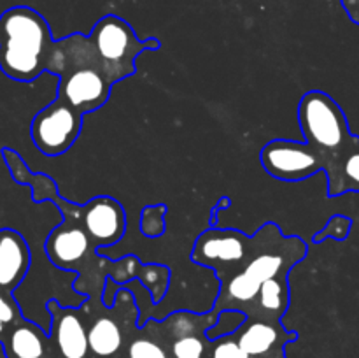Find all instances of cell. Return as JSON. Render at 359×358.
<instances>
[{
	"label": "cell",
	"instance_id": "cell-1",
	"mask_svg": "<svg viewBox=\"0 0 359 358\" xmlns=\"http://www.w3.org/2000/svg\"><path fill=\"white\" fill-rule=\"evenodd\" d=\"M2 158L6 160L14 181L30 186L32 199L35 202L51 200L56 202L60 213L63 214L62 225L49 232L44 249L53 265L77 272V279L74 283V290L77 293L88 295L93 302H102L109 277L119 284L139 279L151 293V300L160 304L170 284V270L167 267L158 263L146 265L133 255L119 260H111L100 255L81 223V206L60 199L53 179L44 174H32L23 158L14 150L2 147Z\"/></svg>",
	"mask_w": 359,
	"mask_h": 358
},
{
	"label": "cell",
	"instance_id": "cell-2",
	"mask_svg": "<svg viewBox=\"0 0 359 358\" xmlns=\"http://www.w3.org/2000/svg\"><path fill=\"white\" fill-rule=\"evenodd\" d=\"M309 246L300 237H286L276 223H265L252 235V248L241 269L230 279L219 283V293L212 311H226L248 316L255 307L256 297L265 281L290 274L305 258Z\"/></svg>",
	"mask_w": 359,
	"mask_h": 358
},
{
	"label": "cell",
	"instance_id": "cell-3",
	"mask_svg": "<svg viewBox=\"0 0 359 358\" xmlns=\"http://www.w3.org/2000/svg\"><path fill=\"white\" fill-rule=\"evenodd\" d=\"M48 72L60 79L58 97L83 114L100 109L114 86L90 37L79 32L56 41Z\"/></svg>",
	"mask_w": 359,
	"mask_h": 358
},
{
	"label": "cell",
	"instance_id": "cell-4",
	"mask_svg": "<svg viewBox=\"0 0 359 358\" xmlns=\"http://www.w3.org/2000/svg\"><path fill=\"white\" fill-rule=\"evenodd\" d=\"M56 41L46 18L28 6L0 14V70L9 79L32 83L48 72Z\"/></svg>",
	"mask_w": 359,
	"mask_h": 358
},
{
	"label": "cell",
	"instance_id": "cell-5",
	"mask_svg": "<svg viewBox=\"0 0 359 358\" xmlns=\"http://www.w3.org/2000/svg\"><path fill=\"white\" fill-rule=\"evenodd\" d=\"M298 123L305 142L319 151L328 183L337 175L340 160L358 139L349 128L346 112L326 91L311 90L300 98Z\"/></svg>",
	"mask_w": 359,
	"mask_h": 358
},
{
	"label": "cell",
	"instance_id": "cell-6",
	"mask_svg": "<svg viewBox=\"0 0 359 358\" xmlns=\"http://www.w3.org/2000/svg\"><path fill=\"white\" fill-rule=\"evenodd\" d=\"M83 307L88 314L91 358H121L130 333L139 326V305L132 290L119 284L112 307L104 300H88Z\"/></svg>",
	"mask_w": 359,
	"mask_h": 358
},
{
	"label": "cell",
	"instance_id": "cell-7",
	"mask_svg": "<svg viewBox=\"0 0 359 358\" xmlns=\"http://www.w3.org/2000/svg\"><path fill=\"white\" fill-rule=\"evenodd\" d=\"M88 37L104 62L112 84L135 74L137 56L144 51H156L161 48V42L154 37L140 41L132 25L116 14H105L100 18Z\"/></svg>",
	"mask_w": 359,
	"mask_h": 358
},
{
	"label": "cell",
	"instance_id": "cell-8",
	"mask_svg": "<svg viewBox=\"0 0 359 358\" xmlns=\"http://www.w3.org/2000/svg\"><path fill=\"white\" fill-rule=\"evenodd\" d=\"M252 248V235L235 228L210 227L198 235L189 258L216 272L219 283L230 279L242 267Z\"/></svg>",
	"mask_w": 359,
	"mask_h": 358
},
{
	"label": "cell",
	"instance_id": "cell-9",
	"mask_svg": "<svg viewBox=\"0 0 359 358\" xmlns=\"http://www.w3.org/2000/svg\"><path fill=\"white\" fill-rule=\"evenodd\" d=\"M219 318L221 314L212 309L209 312L175 311L161 321L154 319V326L172 358H209L207 332L217 325Z\"/></svg>",
	"mask_w": 359,
	"mask_h": 358
},
{
	"label": "cell",
	"instance_id": "cell-10",
	"mask_svg": "<svg viewBox=\"0 0 359 358\" xmlns=\"http://www.w3.org/2000/svg\"><path fill=\"white\" fill-rule=\"evenodd\" d=\"M83 116V112L74 109L69 102L56 97L32 119L30 137L35 147L46 157L67 153L79 137Z\"/></svg>",
	"mask_w": 359,
	"mask_h": 358
},
{
	"label": "cell",
	"instance_id": "cell-11",
	"mask_svg": "<svg viewBox=\"0 0 359 358\" xmlns=\"http://www.w3.org/2000/svg\"><path fill=\"white\" fill-rule=\"evenodd\" d=\"M259 161L266 174L279 181H304L325 171L319 151L309 142L273 139L259 151Z\"/></svg>",
	"mask_w": 359,
	"mask_h": 358
},
{
	"label": "cell",
	"instance_id": "cell-12",
	"mask_svg": "<svg viewBox=\"0 0 359 358\" xmlns=\"http://www.w3.org/2000/svg\"><path fill=\"white\" fill-rule=\"evenodd\" d=\"M46 307L51 318L49 339L55 358H91L84 307H63L58 300H49Z\"/></svg>",
	"mask_w": 359,
	"mask_h": 358
},
{
	"label": "cell",
	"instance_id": "cell-13",
	"mask_svg": "<svg viewBox=\"0 0 359 358\" xmlns=\"http://www.w3.org/2000/svg\"><path fill=\"white\" fill-rule=\"evenodd\" d=\"M230 333L249 358H286V344L298 337L280 321L259 318H245Z\"/></svg>",
	"mask_w": 359,
	"mask_h": 358
},
{
	"label": "cell",
	"instance_id": "cell-14",
	"mask_svg": "<svg viewBox=\"0 0 359 358\" xmlns=\"http://www.w3.org/2000/svg\"><path fill=\"white\" fill-rule=\"evenodd\" d=\"M81 223L95 248L118 244L126 232V213L121 204L107 195H98L81 206Z\"/></svg>",
	"mask_w": 359,
	"mask_h": 358
},
{
	"label": "cell",
	"instance_id": "cell-15",
	"mask_svg": "<svg viewBox=\"0 0 359 358\" xmlns=\"http://www.w3.org/2000/svg\"><path fill=\"white\" fill-rule=\"evenodd\" d=\"M30 248L20 232L0 230V290L13 293L30 269Z\"/></svg>",
	"mask_w": 359,
	"mask_h": 358
},
{
	"label": "cell",
	"instance_id": "cell-16",
	"mask_svg": "<svg viewBox=\"0 0 359 358\" xmlns=\"http://www.w3.org/2000/svg\"><path fill=\"white\" fill-rule=\"evenodd\" d=\"M0 346L6 358H55L48 330L25 316L11 326Z\"/></svg>",
	"mask_w": 359,
	"mask_h": 358
},
{
	"label": "cell",
	"instance_id": "cell-17",
	"mask_svg": "<svg viewBox=\"0 0 359 358\" xmlns=\"http://www.w3.org/2000/svg\"><path fill=\"white\" fill-rule=\"evenodd\" d=\"M290 307V283L287 274H279L262 284L256 297L255 307L245 318H259L280 321Z\"/></svg>",
	"mask_w": 359,
	"mask_h": 358
},
{
	"label": "cell",
	"instance_id": "cell-18",
	"mask_svg": "<svg viewBox=\"0 0 359 358\" xmlns=\"http://www.w3.org/2000/svg\"><path fill=\"white\" fill-rule=\"evenodd\" d=\"M121 358H172L167 344L158 333L154 319H147L142 326L133 329L125 344Z\"/></svg>",
	"mask_w": 359,
	"mask_h": 358
},
{
	"label": "cell",
	"instance_id": "cell-19",
	"mask_svg": "<svg viewBox=\"0 0 359 358\" xmlns=\"http://www.w3.org/2000/svg\"><path fill=\"white\" fill-rule=\"evenodd\" d=\"M165 216H167V206H146L140 213V232L147 239H158L165 232Z\"/></svg>",
	"mask_w": 359,
	"mask_h": 358
},
{
	"label": "cell",
	"instance_id": "cell-20",
	"mask_svg": "<svg viewBox=\"0 0 359 358\" xmlns=\"http://www.w3.org/2000/svg\"><path fill=\"white\" fill-rule=\"evenodd\" d=\"M21 318H23V312L13 293L0 291V343H2L4 336L9 332L11 326L20 321Z\"/></svg>",
	"mask_w": 359,
	"mask_h": 358
},
{
	"label": "cell",
	"instance_id": "cell-21",
	"mask_svg": "<svg viewBox=\"0 0 359 358\" xmlns=\"http://www.w3.org/2000/svg\"><path fill=\"white\" fill-rule=\"evenodd\" d=\"M209 358H249V354L238 346L231 333H223L216 339H210Z\"/></svg>",
	"mask_w": 359,
	"mask_h": 358
},
{
	"label": "cell",
	"instance_id": "cell-22",
	"mask_svg": "<svg viewBox=\"0 0 359 358\" xmlns=\"http://www.w3.org/2000/svg\"><path fill=\"white\" fill-rule=\"evenodd\" d=\"M349 20L359 27V0H340Z\"/></svg>",
	"mask_w": 359,
	"mask_h": 358
},
{
	"label": "cell",
	"instance_id": "cell-23",
	"mask_svg": "<svg viewBox=\"0 0 359 358\" xmlns=\"http://www.w3.org/2000/svg\"><path fill=\"white\" fill-rule=\"evenodd\" d=\"M230 206H231L230 197H223V199H219V202L216 204V207H214L212 213H210V216H212V221H210V227H216V225H217V214H219L221 211H226Z\"/></svg>",
	"mask_w": 359,
	"mask_h": 358
},
{
	"label": "cell",
	"instance_id": "cell-24",
	"mask_svg": "<svg viewBox=\"0 0 359 358\" xmlns=\"http://www.w3.org/2000/svg\"><path fill=\"white\" fill-rule=\"evenodd\" d=\"M0 291H2V290H0Z\"/></svg>",
	"mask_w": 359,
	"mask_h": 358
}]
</instances>
